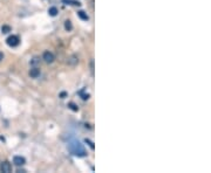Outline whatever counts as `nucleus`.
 Segmentation results:
<instances>
[{"label": "nucleus", "instance_id": "nucleus-1", "mask_svg": "<svg viewBox=\"0 0 211 173\" xmlns=\"http://www.w3.org/2000/svg\"><path fill=\"white\" fill-rule=\"evenodd\" d=\"M68 147H69V151L73 153V155H75L77 157H85L87 153H86V150H85V147L82 146L79 142H76V140H73V142H70L69 144H68Z\"/></svg>", "mask_w": 211, "mask_h": 173}, {"label": "nucleus", "instance_id": "nucleus-2", "mask_svg": "<svg viewBox=\"0 0 211 173\" xmlns=\"http://www.w3.org/2000/svg\"><path fill=\"white\" fill-rule=\"evenodd\" d=\"M19 42H20V40H19V38H18L17 35H11L6 40V43L10 47H17L19 45Z\"/></svg>", "mask_w": 211, "mask_h": 173}, {"label": "nucleus", "instance_id": "nucleus-3", "mask_svg": "<svg viewBox=\"0 0 211 173\" xmlns=\"http://www.w3.org/2000/svg\"><path fill=\"white\" fill-rule=\"evenodd\" d=\"M0 171L4 173H11L12 172V165L8 162L1 163L0 165Z\"/></svg>", "mask_w": 211, "mask_h": 173}, {"label": "nucleus", "instance_id": "nucleus-4", "mask_svg": "<svg viewBox=\"0 0 211 173\" xmlns=\"http://www.w3.org/2000/svg\"><path fill=\"white\" fill-rule=\"evenodd\" d=\"M42 58H43V61H45L46 63H52V62H54V55H53V53H51V52L43 53Z\"/></svg>", "mask_w": 211, "mask_h": 173}, {"label": "nucleus", "instance_id": "nucleus-5", "mask_svg": "<svg viewBox=\"0 0 211 173\" xmlns=\"http://www.w3.org/2000/svg\"><path fill=\"white\" fill-rule=\"evenodd\" d=\"M13 163H14V165H17V166H23V165H25L26 160H25L23 157L17 156L13 158Z\"/></svg>", "mask_w": 211, "mask_h": 173}, {"label": "nucleus", "instance_id": "nucleus-6", "mask_svg": "<svg viewBox=\"0 0 211 173\" xmlns=\"http://www.w3.org/2000/svg\"><path fill=\"white\" fill-rule=\"evenodd\" d=\"M29 76L33 77V78L39 77V76H40V69H39L38 67H33L32 69L29 70Z\"/></svg>", "mask_w": 211, "mask_h": 173}, {"label": "nucleus", "instance_id": "nucleus-7", "mask_svg": "<svg viewBox=\"0 0 211 173\" xmlns=\"http://www.w3.org/2000/svg\"><path fill=\"white\" fill-rule=\"evenodd\" d=\"M77 15L81 18L82 20H85V21H87L88 19H89V17L87 15V13H85L83 11H80V12H77Z\"/></svg>", "mask_w": 211, "mask_h": 173}, {"label": "nucleus", "instance_id": "nucleus-8", "mask_svg": "<svg viewBox=\"0 0 211 173\" xmlns=\"http://www.w3.org/2000/svg\"><path fill=\"white\" fill-rule=\"evenodd\" d=\"M48 13H49L51 17H55V15L58 14V8H56V7H51V8L48 10Z\"/></svg>", "mask_w": 211, "mask_h": 173}, {"label": "nucleus", "instance_id": "nucleus-9", "mask_svg": "<svg viewBox=\"0 0 211 173\" xmlns=\"http://www.w3.org/2000/svg\"><path fill=\"white\" fill-rule=\"evenodd\" d=\"M64 28H66V30H68V32H70L73 29V25H72V22H70L69 20H66L64 21Z\"/></svg>", "mask_w": 211, "mask_h": 173}, {"label": "nucleus", "instance_id": "nucleus-10", "mask_svg": "<svg viewBox=\"0 0 211 173\" xmlns=\"http://www.w3.org/2000/svg\"><path fill=\"white\" fill-rule=\"evenodd\" d=\"M64 2H69L70 5H74V6H80L81 4L79 2V1H76V0H62Z\"/></svg>", "mask_w": 211, "mask_h": 173}, {"label": "nucleus", "instance_id": "nucleus-11", "mask_svg": "<svg viewBox=\"0 0 211 173\" xmlns=\"http://www.w3.org/2000/svg\"><path fill=\"white\" fill-rule=\"evenodd\" d=\"M1 32H2V33H4V34H7V33H10V32H11V27H10V26H2V27H1Z\"/></svg>", "mask_w": 211, "mask_h": 173}, {"label": "nucleus", "instance_id": "nucleus-12", "mask_svg": "<svg viewBox=\"0 0 211 173\" xmlns=\"http://www.w3.org/2000/svg\"><path fill=\"white\" fill-rule=\"evenodd\" d=\"M39 63H40V60H39L38 58H34L33 60H32V61H31V64H32L33 67H36V66H38Z\"/></svg>", "mask_w": 211, "mask_h": 173}, {"label": "nucleus", "instance_id": "nucleus-13", "mask_svg": "<svg viewBox=\"0 0 211 173\" xmlns=\"http://www.w3.org/2000/svg\"><path fill=\"white\" fill-rule=\"evenodd\" d=\"M68 107H69V108L73 110V111H77V109H79V108L76 107L75 103H69V104H68Z\"/></svg>", "mask_w": 211, "mask_h": 173}, {"label": "nucleus", "instance_id": "nucleus-14", "mask_svg": "<svg viewBox=\"0 0 211 173\" xmlns=\"http://www.w3.org/2000/svg\"><path fill=\"white\" fill-rule=\"evenodd\" d=\"M85 142H86L87 144H89V146H90V149H92V150H94V149H95V146H94V144L92 143V142H90V140H89V139H86Z\"/></svg>", "mask_w": 211, "mask_h": 173}, {"label": "nucleus", "instance_id": "nucleus-15", "mask_svg": "<svg viewBox=\"0 0 211 173\" xmlns=\"http://www.w3.org/2000/svg\"><path fill=\"white\" fill-rule=\"evenodd\" d=\"M2 60H4V54H2V53L0 52V62H1Z\"/></svg>", "mask_w": 211, "mask_h": 173}, {"label": "nucleus", "instance_id": "nucleus-16", "mask_svg": "<svg viewBox=\"0 0 211 173\" xmlns=\"http://www.w3.org/2000/svg\"><path fill=\"white\" fill-rule=\"evenodd\" d=\"M64 96H66V92H62L61 94V98H64Z\"/></svg>", "mask_w": 211, "mask_h": 173}]
</instances>
